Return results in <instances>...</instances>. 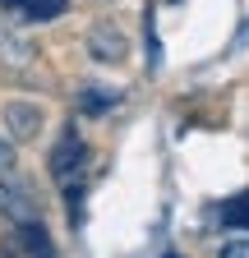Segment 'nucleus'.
<instances>
[{"instance_id":"obj_1","label":"nucleus","mask_w":249,"mask_h":258,"mask_svg":"<svg viewBox=\"0 0 249 258\" xmlns=\"http://www.w3.org/2000/svg\"><path fill=\"white\" fill-rule=\"evenodd\" d=\"M83 166H88V148H83V139L74 134V129H65L55 152H51V175H55L60 189H65L74 221H79V203H83Z\"/></svg>"},{"instance_id":"obj_2","label":"nucleus","mask_w":249,"mask_h":258,"mask_svg":"<svg viewBox=\"0 0 249 258\" xmlns=\"http://www.w3.org/2000/svg\"><path fill=\"white\" fill-rule=\"evenodd\" d=\"M0 212H5L14 226L37 221V199H33V189L23 184V175H14V180H0Z\"/></svg>"},{"instance_id":"obj_3","label":"nucleus","mask_w":249,"mask_h":258,"mask_svg":"<svg viewBox=\"0 0 249 258\" xmlns=\"http://www.w3.org/2000/svg\"><path fill=\"white\" fill-rule=\"evenodd\" d=\"M5 129H10V139H37L42 134V111L33 102H10L5 106Z\"/></svg>"},{"instance_id":"obj_4","label":"nucleus","mask_w":249,"mask_h":258,"mask_svg":"<svg viewBox=\"0 0 249 258\" xmlns=\"http://www.w3.org/2000/svg\"><path fill=\"white\" fill-rule=\"evenodd\" d=\"M88 51L97 55L102 64L125 60V32H120L115 23H97V28H92V37H88Z\"/></svg>"},{"instance_id":"obj_5","label":"nucleus","mask_w":249,"mask_h":258,"mask_svg":"<svg viewBox=\"0 0 249 258\" xmlns=\"http://www.w3.org/2000/svg\"><path fill=\"white\" fill-rule=\"evenodd\" d=\"M0 5H5V10H19L23 23H46L55 14H65L70 0H0Z\"/></svg>"},{"instance_id":"obj_6","label":"nucleus","mask_w":249,"mask_h":258,"mask_svg":"<svg viewBox=\"0 0 249 258\" xmlns=\"http://www.w3.org/2000/svg\"><path fill=\"white\" fill-rule=\"evenodd\" d=\"M14 244L28 253V258H55L51 249V235L42 231V221H28V226H14Z\"/></svg>"},{"instance_id":"obj_7","label":"nucleus","mask_w":249,"mask_h":258,"mask_svg":"<svg viewBox=\"0 0 249 258\" xmlns=\"http://www.w3.org/2000/svg\"><path fill=\"white\" fill-rule=\"evenodd\" d=\"M79 106H83L88 115H106V111L120 106V92H115V88H97V83H88V88L79 92Z\"/></svg>"},{"instance_id":"obj_8","label":"nucleus","mask_w":249,"mask_h":258,"mask_svg":"<svg viewBox=\"0 0 249 258\" xmlns=\"http://www.w3.org/2000/svg\"><path fill=\"white\" fill-rule=\"evenodd\" d=\"M222 221L231 226V231H249V189L222 203Z\"/></svg>"},{"instance_id":"obj_9","label":"nucleus","mask_w":249,"mask_h":258,"mask_svg":"<svg viewBox=\"0 0 249 258\" xmlns=\"http://www.w3.org/2000/svg\"><path fill=\"white\" fill-rule=\"evenodd\" d=\"M19 175V152H14V139L0 134V180H14Z\"/></svg>"},{"instance_id":"obj_10","label":"nucleus","mask_w":249,"mask_h":258,"mask_svg":"<svg viewBox=\"0 0 249 258\" xmlns=\"http://www.w3.org/2000/svg\"><path fill=\"white\" fill-rule=\"evenodd\" d=\"M217 258H249V235H235V240H226Z\"/></svg>"},{"instance_id":"obj_11","label":"nucleus","mask_w":249,"mask_h":258,"mask_svg":"<svg viewBox=\"0 0 249 258\" xmlns=\"http://www.w3.org/2000/svg\"><path fill=\"white\" fill-rule=\"evenodd\" d=\"M166 258H180V253H166Z\"/></svg>"}]
</instances>
